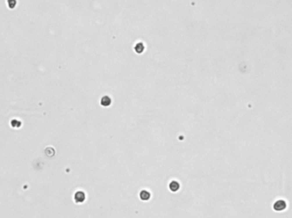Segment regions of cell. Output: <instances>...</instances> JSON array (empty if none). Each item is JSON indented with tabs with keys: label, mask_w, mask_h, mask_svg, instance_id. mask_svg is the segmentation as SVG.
Returning <instances> with one entry per match:
<instances>
[{
	"label": "cell",
	"mask_w": 292,
	"mask_h": 218,
	"mask_svg": "<svg viewBox=\"0 0 292 218\" xmlns=\"http://www.w3.org/2000/svg\"><path fill=\"white\" fill-rule=\"evenodd\" d=\"M74 199L76 201V203H83L85 199V194L83 192L79 191L75 193L74 195Z\"/></svg>",
	"instance_id": "1"
},
{
	"label": "cell",
	"mask_w": 292,
	"mask_h": 218,
	"mask_svg": "<svg viewBox=\"0 0 292 218\" xmlns=\"http://www.w3.org/2000/svg\"><path fill=\"white\" fill-rule=\"evenodd\" d=\"M286 203L284 201V200H278V201H277L275 204H274V205H273V208H274V210H283L284 209H285V207H286Z\"/></svg>",
	"instance_id": "2"
},
{
	"label": "cell",
	"mask_w": 292,
	"mask_h": 218,
	"mask_svg": "<svg viewBox=\"0 0 292 218\" xmlns=\"http://www.w3.org/2000/svg\"><path fill=\"white\" fill-rule=\"evenodd\" d=\"M139 197L142 200H149L151 198V193L146 190H142L139 193Z\"/></svg>",
	"instance_id": "3"
},
{
	"label": "cell",
	"mask_w": 292,
	"mask_h": 218,
	"mask_svg": "<svg viewBox=\"0 0 292 218\" xmlns=\"http://www.w3.org/2000/svg\"><path fill=\"white\" fill-rule=\"evenodd\" d=\"M180 186L179 182L175 181H171V183L169 185V188H170V190L172 191V192H177V191L180 189Z\"/></svg>",
	"instance_id": "4"
},
{
	"label": "cell",
	"mask_w": 292,
	"mask_h": 218,
	"mask_svg": "<svg viewBox=\"0 0 292 218\" xmlns=\"http://www.w3.org/2000/svg\"><path fill=\"white\" fill-rule=\"evenodd\" d=\"M102 104H103V106H108V105H110V99L109 97H107V100H105V97H103V100H102Z\"/></svg>",
	"instance_id": "5"
}]
</instances>
